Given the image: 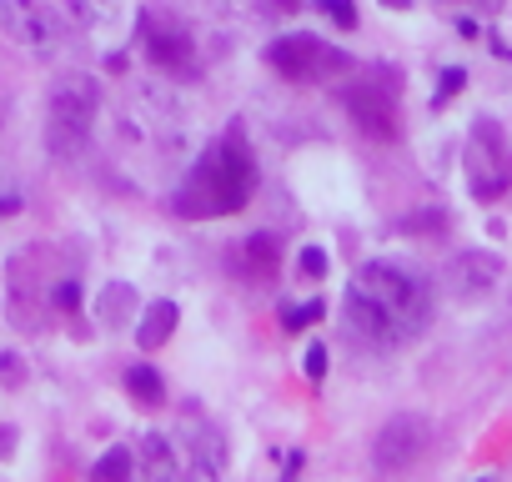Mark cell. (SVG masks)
Listing matches in <instances>:
<instances>
[{"mask_svg":"<svg viewBox=\"0 0 512 482\" xmlns=\"http://www.w3.org/2000/svg\"><path fill=\"white\" fill-rule=\"evenodd\" d=\"M432 317V292L417 272L397 267V262H367L357 267V277L347 282L342 297V327L352 342L372 347V352H392L402 342H412Z\"/></svg>","mask_w":512,"mask_h":482,"instance_id":"cell-1","label":"cell"},{"mask_svg":"<svg viewBox=\"0 0 512 482\" xmlns=\"http://www.w3.org/2000/svg\"><path fill=\"white\" fill-rule=\"evenodd\" d=\"M256 191V156L241 131H226L176 186L171 206L186 221H211V216H236Z\"/></svg>","mask_w":512,"mask_h":482,"instance_id":"cell-2","label":"cell"},{"mask_svg":"<svg viewBox=\"0 0 512 482\" xmlns=\"http://www.w3.org/2000/svg\"><path fill=\"white\" fill-rule=\"evenodd\" d=\"M111 0H0V31L26 51H51L76 31H96Z\"/></svg>","mask_w":512,"mask_h":482,"instance_id":"cell-3","label":"cell"},{"mask_svg":"<svg viewBox=\"0 0 512 482\" xmlns=\"http://www.w3.org/2000/svg\"><path fill=\"white\" fill-rule=\"evenodd\" d=\"M96 106H101V91L91 76H61L51 86V101H46V151L56 161H71L86 151L91 141V126H96Z\"/></svg>","mask_w":512,"mask_h":482,"instance_id":"cell-4","label":"cell"},{"mask_svg":"<svg viewBox=\"0 0 512 482\" xmlns=\"http://www.w3.org/2000/svg\"><path fill=\"white\" fill-rule=\"evenodd\" d=\"M267 66H272L282 81H292V86H317V81H332V76L357 71V61H352L342 46H332V41H322V36H307V31L272 41V46H267Z\"/></svg>","mask_w":512,"mask_h":482,"instance_id":"cell-5","label":"cell"},{"mask_svg":"<svg viewBox=\"0 0 512 482\" xmlns=\"http://www.w3.org/2000/svg\"><path fill=\"white\" fill-rule=\"evenodd\" d=\"M467 186L477 201H492L512 186V151H507V136L497 131V121H477L472 136H467Z\"/></svg>","mask_w":512,"mask_h":482,"instance_id":"cell-6","label":"cell"},{"mask_svg":"<svg viewBox=\"0 0 512 482\" xmlns=\"http://www.w3.org/2000/svg\"><path fill=\"white\" fill-rule=\"evenodd\" d=\"M347 116L357 121L362 136L372 141H397L402 136V111H397V86L392 81H357L342 96Z\"/></svg>","mask_w":512,"mask_h":482,"instance_id":"cell-7","label":"cell"},{"mask_svg":"<svg viewBox=\"0 0 512 482\" xmlns=\"http://www.w3.org/2000/svg\"><path fill=\"white\" fill-rule=\"evenodd\" d=\"M427 442H432L427 417L402 412V417H392V422L377 432V442H372V462H377V472H412V467L422 462Z\"/></svg>","mask_w":512,"mask_h":482,"instance_id":"cell-8","label":"cell"},{"mask_svg":"<svg viewBox=\"0 0 512 482\" xmlns=\"http://www.w3.org/2000/svg\"><path fill=\"white\" fill-rule=\"evenodd\" d=\"M141 51H146V61L156 66V71H166V76H176V81H191L196 76V41L176 26V21H156V16H146V26H141Z\"/></svg>","mask_w":512,"mask_h":482,"instance_id":"cell-9","label":"cell"},{"mask_svg":"<svg viewBox=\"0 0 512 482\" xmlns=\"http://www.w3.org/2000/svg\"><path fill=\"white\" fill-rule=\"evenodd\" d=\"M236 272L246 282H277V272H282V236H272V231L246 236L241 252H236Z\"/></svg>","mask_w":512,"mask_h":482,"instance_id":"cell-10","label":"cell"},{"mask_svg":"<svg viewBox=\"0 0 512 482\" xmlns=\"http://www.w3.org/2000/svg\"><path fill=\"white\" fill-rule=\"evenodd\" d=\"M497 277H502V262H497V257H482V252L457 257L452 272H447V282H452L457 297H482V292H492Z\"/></svg>","mask_w":512,"mask_h":482,"instance_id":"cell-11","label":"cell"},{"mask_svg":"<svg viewBox=\"0 0 512 482\" xmlns=\"http://www.w3.org/2000/svg\"><path fill=\"white\" fill-rule=\"evenodd\" d=\"M176 322H181L176 302H151V307H146V317H141V327H136V342H141V352H156V347H166V342H171V332H176Z\"/></svg>","mask_w":512,"mask_h":482,"instance_id":"cell-12","label":"cell"},{"mask_svg":"<svg viewBox=\"0 0 512 482\" xmlns=\"http://www.w3.org/2000/svg\"><path fill=\"white\" fill-rule=\"evenodd\" d=\"M126 387H131V397H136L141 407H161V397H166V387H161L156 367H146V362H136V367L126 372Z\"/></svg>","mask_w":512,"mask_h":482,"instance_id":"cell-13","label":"cell"},{"mask_svg":"<svg viewBox=\"0 0 512 482\" xmlns=\"http://www.w3.org/2000/svg\"><path fill=\"white\" fill-rule=\"evenodd\" d=\"M322 312H327V302L312 297V302H302V307H287V312H282V327H287V332H307L312 322H322Z\"/></svg>","mask_w":512,"mask_h":482,"instance_id":"cell-14","label":"cell"},{"mask_svg":"<svg viewBox=\"0 0 512 482\" xmlns=\"http://www.w3.org/2000/svg\"><path fill=\"white\" fill-rule=\"evenodd\" d=\"M126 472H131V452H126V447H111V452L91 467L96 482H116V477H126Z\"/></svg>","mask_w":512,"mask_h":482,"instance_id":"cell-15","label":"cell"},{"mask_svg":"<svg viewBox=\"0 0 512 482\" xmlns=\"http://www.w3.org/2000/svg\"><path fill=\"white\" fill-rule=\"evenodd\" d=\"M131 307H136V292H131V287H121V282L106 287V297H101V317H116V312L126 317Z\"/></svg>","mask_w":512,"mask_h":482,"instance_id":"cell-16","label":"cell"},{"mask_svg":"<svg viewBox=\"0 0 512 482\" xmlns=\"http://www.w3.org/2000/svg\"><path fill=\"white\" fill-rule=\"evenodd\" d=\"M317 6H322V11H327V16H332V21L342 26V31H352V26H357V11H352V0H317Z\"/></svg>","mask_w":512,"mask_h":482,"instance_id":"cell-17","label":"cell"},{"mask_svg":"<svg viewBox=\"0 0 512 482\" xmlns=\"http://www.w3.org/2000/svg\"><path fill=\"white\" fill-rule=\"evenodd\" d=\"M462 86H467V71H457V66H452V71H442V86H437V101H432V106H447Z\"/></svg>","mask_w":512,"mask_h":482,"instance_id":"cell-18","label":"cell"},{"mask_svg":"<svg viewBox=\"0 0 512 482\" xmlns=\"http://www.w3.org/2000/svg\"><path fill=\"white\" fill-rule=\"evenodd\" d=\"M297 267H302V277H312V282H317V277H327V267H332V262H327V252H322V247H307Z\"/></svg>","mask_w":512,"mask_h":482,"instance_id":"cell-19","label":"cell"},{"mask_svg":"<svg viewBox=\"0 0 512 482\" xmlns=\"http://www.w3.org/2000/svg\"><path fill=\"white\" fill-rule=\"evenodd\" d=\"M302 372H307L312 382H322V377H327V347H322V342H312V347H307V357H302Z\"/></svg>","mask_w":512,"mask_h":482,"instance_id":"cell-20","label":"cell"},{"mask_svg":"<svg viewBox=\"0 0 512 482\" xmlns=\"http://www.w3.org/2000/svg\"><path fill=\"white\" fill-rule=\"evenodd\" d=\"M0 382H6V387H21L26 382V367H21L16 352H0Z\"/></svg>","mask_w":512,"mask_h":482,"instance_id":"cell-21","label":"cell"},{"mask_svg":"<svg viewBox=\"0 0 512 482\" xmlns=\"http://www.w3.org/2000/svg\"><path fill=\"white\" fill-rule=\"evenodd\" d=\"M76 302H81V282H61V287H56V307H66V312H71Z\"/></svg>","mask_w":512,"mask_h":482,"instance_id":"cell-22","label":"cell"},{"mask_svg":"<svg viewBox=\"0 0 512 482\" xmlns=\"http://www.w3.org/2000/svg\"><path fill=\"white\" fill-rule=\"evenodd\" d=\"M16 206H21V201H16V196H0V216H11V211H16Z\"/></svg>","mask_w":512,"mask_h":482,"instance_id":"cell-23","label":"cell"},{"mask_svg":"<svg viewBox=\"0 0 512 482\" xmlns=\"http://www.w3.org/2000/svg\"><path fill=\"white\" fill-rule=\"evenodd\" d=\"M11 437H16L11 427H0V452H6V442H11Z\"/></svg>","mask_w":512,"mask_h":482,"instance_id":"cell-24","label":"cell"},{"mask_svg":"<svg viewBox=\"0 0 512 482\" xmlns=\"http://www.w3.org/2000/svg\"><path fill=\"white\" fill-rule=\"evenodd\" d=\"M382 6H392V11H407V0H382Z\"/></svg>","mask_w":512,"mask_h":482,"instance_id":"cell-25","label":"cell"}]
</instances>
